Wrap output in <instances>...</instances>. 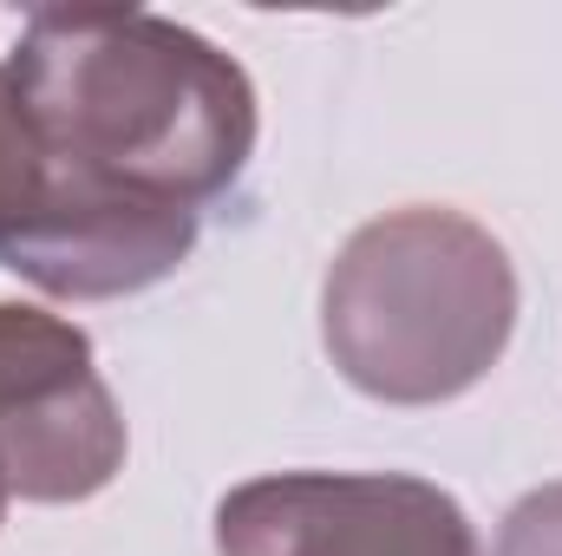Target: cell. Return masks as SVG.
Masks as SVG:
<instances>
[{
	"instance_id": "obj_1",
	"label": "cell",
	"mask_w": 562,
	"mask_h": 556,
	"mask_svg": "<svg viewBox=\"0 0 562 556\" xmlns=\"http://www.w3.org/2000/svg\"><path fill=\"white\" fill-rule=\"evenodd\" d=\"M7 79L46 164L203 210L256 157V86L203 33L144 7H33Z\"/></svg>"
},
{
	"instance_id": "obj_2",
	"label": "cell",
	"mask_w": 562,
	"mask_h": 556,
	"mask_svg": "<svg viewBox=\"0 0 562 556\" xmlns=\"http://www.w3.org/2000/svg\"><path fill=\"white\" fill-rule=\"evenodd\" d=\"M510 334V249L438 203L360 223L321 281V341L340 380L380 407H445L471 393Z\"/></svg>"
},
{
	"instance_id": "obj_3",
	"label": "cell",
	"mask_w": 562,
	"mask_h": 556,
	"mask_svg": "<svg viewBox=\"0 0 562 556\" xmlns=\"http://www.w3.org/2000/svg\"><path fill=\"white\" fill-rule=\"evenodd\" d=\"M0 471L26 504H86L125 471V419L86 327L0 301Z\"/></svg>"
},
{
	"instance_id": "obj_4",
	"label": "cell",
	"mask_w": 562,
	"mask_h": 556,
	"mask_svg": "<svg viewBox=\"0 0 562 556\" xmlns=\"http://www.w3.org/2000/svg\"><path fill=\"white\" fill-rule=\"evenodd\" d=\"M223 556H477L451 491L413 471H276L216 504Z\"/></svg>"
},
{
	"instance_id": "obj_5",
	"label": "cell",
	"mask_w": 562,
	"mask_h": 556,
	"mask_svg": "<svg viewBox=\"0 0 562 556\" xmlns=\"http://www.w3.org/2000/svg\"><path fill=\"white\" fill-rule=\"evenodd\" d=\"M196 249V210L92 170L46 164L40 197L0 230V269L53 301H119L177 276Z\"/></svg>"
},
{
	"instance_id": "obj_6",
	"label": "cell",
	"mask_w": 562,
	"mask_h": 556,
	"mask_svg": "<svg viewBox=\"0 0 562 556\" xmlns=\"http://www.w3.org/2000/svg\"><path fill=\"white\" fill-rule=\"evenodd\" d=\"M40 184H46V151H40V132H33V119L7 79V59H0V230L40 197Z\"/></svg>"
},
{
	"instance_id": "obj_7",
	"label": "cell",
	"mask_w": 562,
	"mask_h": 556,
	"mask_svg": "<svg viewBox=\"0 0 562 556\" xmlns=\"http://www.w3.org/2000/svg\"><path fill=\"white\" fill-rule=\"evenodd\" d=\"M491 556H562V478L524 491V498L504 511Z\"/></svg>"
},
{
	"instance_id": "obj_8",
	"label": "cell",
	"mask_w": 562,
	"mask_h": 556,
	"mask_svg": "<svg viewBox=\"0 0 562 556\" xmlns=\"http://www.w3.org/2000/svg\"><path fill=\"white\" fill-rule=\"evenodd\" d=\"M7 498H13V491H7V471H0V518H7Z\"/></svg>"
}]
</instances>
